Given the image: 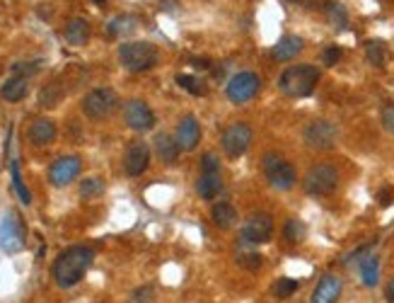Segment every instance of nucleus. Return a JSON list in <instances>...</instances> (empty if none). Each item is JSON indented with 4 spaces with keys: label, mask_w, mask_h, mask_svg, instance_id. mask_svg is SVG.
<instances>
[{
    "label": "nucleus",
    "mask_w": 394,
    "mask_h": 303,
    "mask_svg": "<svg viewBox=\"0 0 394 303\" xmlns=\"http://www.w3.org/2000/svg\"><path fill=\"white\" fill-rule=\"evenodd\" d=\"M126 19L129 17H116L114 22L109 24V34H124V32H129V29H133V22L126 24Z\"/></svg>",
    "instance_id": "nucleus-37"
},
{
    "label": "nucleus",
    "mask_w": 394,
    "mask_h": 303,
    "mask_svg": "<svg viewBox=\"0 0 394 303\" xmlns=\"http://www.w3.org/2000/svg\"><path fill=\"white\" fill-rule=\"evenodd\" d=\"M382 126H385V131L394 134V105H387L382 110Z\"/></svg>",
    "instance_id": "nucleus-38"
},
{
    "label": "nucleus",
    "mask_w": 394,
    "mask_h": 303,
    "mask_svg": "<svg viewBox=\"0 0 394 303\" xmlns=\"http://www.w3.org/2000/svg\"><path fill=\"white\" fill-rule=\"evenodd\" d=\"M92 260H95V250L85 245H73L68 250H63L56 257L51 267L53 282H56L61 289H71V286L80 284L85 272L90 270Z\"/></svg>",
    "instance_id": "nucleus-1"
},
{
    "label": "nucleus",
    "mask_w": 394,
    "mask_h": 303,
    "mask_svg": "<svg viewBox=\"0 0 394 303\" xmlns=\"http://www.w3.org/2000/svg\"><path fill=\"white\" fill-rule=\"evenodd\" d=\"M152 301V286H141L131 294L129 303H150Z\"/></svg>",
    "instance_id": "nucleus-36"
},
{
    "label": "nucleus",
    "mask_w": 394,
    "mask_h": 303,
    "mask_svg": "<svg viewBox=\"0 0 394 303\" xmlns=\"http://www.w3.org/2000/svg\"><path fill=\"white\" fill-rule=\"evenodd\" d=\"M235 262H238L242 270H247V272H257L259 267H262V255H259L254 248H249V243L247 245H238L235 248Z\"/></svg>",
    "instance_id": "nucleus-24"
},
{
    "label": "nucleus",
    "mask_w": 394,
    "mask_h": 303,
    "mask_svg": "<svg viewBox=\"0 0 394 303\" xmlns=\"http://www.w3.org/2000/svg\"><path fill=\"white\" fill-rule=\"evenodd\" d=\"M319 78H322V73H319L317 66L300 63V66H290L280 73L278 87L285 97H290V100H303V97L312 95Z\"/></svg>",
    "instance_id": "nucleus-2"
},
{
    "label": "nucleus",
    "mask_w": 394,
    "mask_h": 303,
    "mask_svg": "<svg viewBox=\"0 0 394 303\" xmlns=\"http://www.w3.org/2000/svg\"><path fill=\"white\" fill-rule=\"evenodd\" d=\"M201 173H220V160L215 153H206L201 158Z\"/></svg>",
    "instance_id": "nucleus-34"
},
{
    "label": "nucleus",
    "mask_w": 394,
    "mask_h": 303,
    "mask_svg": "<svg viewBox=\"0 0 394 303\" xmlns=\"http://www.w3.org/2000/svg\"><path fill=\"white\" fill-rule=\"evenodd\" d=\"M80 170H82V163L78 155H61V158L48 168V182H51L53 187H66L73 180H78Z\"/></svg>",
    "instance_id": "nucleus-12"
},
{
    "label": "nucleus",
    "mask_w": 394,
    "mask_h": 303,
    "mask_svg": "<svg viewBox=\"0 0 394 303\" xmlns=\"http://www.w3.org/2000/svg\"><path fill=\"white\" fill-rule=\"evenodd\" d=\"M341 56H343V51L339 46H329V49H324V51H322L324 66H337V63L341 61Z\"/></svg>",
    "instance_id": "nucleus-35"
},
{
    "label": "nucleus",
    "mask_w": 394,
    "mask_h": 303,
    "mask_svg": "<svg viewBox=\"0 0 394 303\" xmlns=\"http://www.w3.org/2000/svg\"><path fill=\"white\" fill-rule=\"evenodd\" d=\"M300 51H303V39L288 34V37L278 39V42L274 44L271 58H274V61H290V58H295Z\"/></svg>",
    "instance_id": "nucleus-21"
},
{
    "label": "nucleus",
    "mask_w": 394,
    "mask_h": 303,
    "mask_svg": "<svg viewBox=\"0 0 394 303\" xmlns=\"http://www.w3.org/2000/svg\"><path fill=\"white\" fill-rule=\"evenodd\" d=\"M92 3H97V5H102V3H105V0H92Z\"/></svg>",
    "instance_id": "nucleus-42"
},
{
    "label": "nucleus",
    "mask_w": 394,
    "mask_h": 303,
    "mask_svg": "<svg viewBox=\"0 0 394 303\" xmlns=\"http://www.w3.org/2000/svg\"><path fill=\"white\" fill-rule=\"evenodd\" d=\"M387 56H390V51H387L385 42H380V39H370V42L366 44V58L373 63L375 68H382L387 63Z\"/></svg>",
    "instance_id": "nucleus-26"
},
{
    "label": "nucleus",
    "mask_w": 394,
    "mask_h": 303,
    "mask_svg": "<svg viewBox=\"0 0 394 303\" xmlns=\"http://www.w3.org/2000/svg\"><path fill=\"white\" fill-rule=\"evenodd\" d=\"M271 236H274V218L266 211H254L240 231V241L249 245H264L271 241Z\"/></svg>",
    "instance_id": "nucleus-10"
},
{
    "label": "nucleus",
    "mask_w": 394,
    "mask_h": 303,
    "mask_svg": "<svg viewBox=\"0 0 394 303\" xmlns=\"http://www.w3.org/2000/svg\"><path fill=\"white\" fill-rule=\"evenodd\" d=\"M105 194V180L97 178V175H90L80 182V197L85 202H92V199H100Z\"/></svg>",
    "instance_id": "nucleus-27"
},
{
    "label": "nucleus",
    "mask_w": 394,
    "mask_h": 303,
    "mask_svg": "<svg viewBox=\"0 0 394 303\" xmlns=\"http://www.w3.org/2000/svg\"><path fill=\"white\" fill-rule=\"evenodd\" d=\"M63 95H66V90H63L61 83H58V80L46 83V85L39 90V105H42L44 110H53V107L63 100Z\"/></svg>",
    "instance_id": "nucleus-25"
},
{
    "label": "nucleus",
    "mask_w": 394,
    "mask_h": 303,
    "mask_svg": "<svg viewBox=\"0 0 394 303\" xmlns=\"http://www.w3.org/2000/svg\"><path fill=\"white\" fill-rule=\"evenodd\" d=\"M10 173H12V187L15 192H17L19 202L24 204V207H29L32 204V192L27 189V184L22 182V173H19V163L12 158V163H10Z\"/></svg>",
    "instance_id": "nucleus-29"
},
{
    "label": "nucleus",
    "mask_w": 394,
    "mask_h": 303,
    "mask_svg": "<svg viewBox=\"0 0 394 303\" xmlns=\"http://www.w3.org/2000/svg\"><path fill=\"white\" fill-rule=\"evenodd\" d=\"M377 202H380V204H390L392 202V189H382L380 197H377Z\"/></svg>",
    "instance_id": "nucleus-40"
},
{
    "label": "nucleus",
    "mask_w": 394,
    "mask_h": 303,
    "mask_svg": "<svg viewBox=\"0 0 394 303\" xmlns=\"http://www.w3.org/2000/svg\"><path fill=\"white\" fill-rule=\"evenodd\" d=\"M56 124H53L51 119H46V116H42V119H34L32 124H29L27 129V139L32 146H39V148H44V146L53 144L56 141Z\"/></svg>",
    "instance_id": "nucleus-16"
},
{
    "label": "nucleus",
    "mask_w": 394,
    "mask_h": 303,
    "mask_svg": "<svg viewBox=\"0 0 394 303\" xmlns=\"http://www.w3.org/2000/svg\"><path fill=\"white\" fill-rule=\"evenodd\" d=\"M155 153H157V158H160L165 165H174L177 160H179L181 148H179V144H177L174 136L157 134L155 136Z\"/></svg>",
    "instance_id": "nucleus-20"
},
{
    "label": "nucleus",
    "mask_w": 394,
    "mask_h": 303,
    "mask_svg": "<svg viewBox=\"0 0 394 303\" xmlns=\"http://www.w3.org/2000/svg\"><path fill=\"white\" fill-rule=\"evenodd\" d=\"M174 139L179 144L181 150H194L196 146L201 144V124L194 114H184L177 124V131H174Z\"/></svg>",
    "instance_id": "nucleus-15"
},
{
    "label": "nucleus",
    "mask_w": 394,
    "mask_h": 303,
    "mask_svg": "<svg viewBox=\"0 0 394 303\" xmlns=\"http://www.w3.org/2000/svg\"><path fill=\"white\" fill-rule=\"evenodd\" d=\"M225 189L220 173H201V178L196 180V194H199L204 202H213L215 197H220Z\"/></svg>",
    "instance_id": "nucleus-18"
},
{
    "label": "nucleus",
    "mask_w": 394,
    "mask_h": 303,
    "mask_svg": "<svg viewBox=\"0 0 394 303\" xmlns=\"http://www.w3.org/2000/svg\"><path fill=\"white\" fill-rule=\"evenodd\" d=\"M160 61V51L150 42H126L119 49V63L131 73L150 71Z\"/></svg>",
    "instance_id": "nucleus-4"
},
{
    "label": "nucleus",
    "mask_w": 394,
    "mask_h": 303,
    "mask_svg": "<svg viewBox=\"0 0 394 303\" xmlns=\"http://www.w3.org/2000/svg\"><path fill=\"white\" fill-rule=\"evenodd\" d=\"M24 243H27V238H24L22 221L15 211H8L0 218V250L5 255H17L24 250Z\"/></svg>",
    "instance_id": "nucleus-8"
},
{
    "label": "nucleus",
    "mask_w": 394,
    "mask_h": 303,
    "mask_svg": "<svg viewBox=\"0 0 394 303\" xmlns=\"http://www.w3.org/2000/svg\"><path fill=\"white\" fill-rule=\"evenodd\" d=\"M116 102L119 97L111 87H95L82 97V114L92 121H102L116 110Z\"/></svg>",
    "instance_id": "nucleus-6"
},
{
    "label": "nucleus",
    "mask_w": 394,
    "mask_h": 303,
    "mask_svg": "<svg viewBox=\"0 0 394 303\" xmlns=\"http://www.w3.org/2000/svg\"><path fill=\"white\" fill-rule=\"evenodd\" d=\"M177 85L184 87L186 92H191V95H196V97H201L206 92V85L201 83V78L186 76V73H179V76H177Z\"/></svg>",
    "instance_id": "nucleus-31"
},
{
    "label": "nucleus",
    "mask_w": 394,
    "mask_h": 303,
    "mask_svg": "<svg viewBox=\"0 0 394 303\" xmlns=\"http://www.w3.org/2000/svg\"><path fill=\"white\" fill-rule=\"evenodd\" d=\"M339 187V170L329 163H317L307 170L303 180V189L310 197H329Z\"/></svg>",
    "instance_id": "nucleus-5"
},
{
    "label": "nucleus",
    "mask_w": 394,
    "mask_h": 303,
    "mask_svg": "<svg viewBox=\"0 0 394 303\" xmlns=\"http://www.w3.org/2000/svg\"><path fill=\"white\" fill-rule=\"evenodd\" d=\"M87 39H90V24L82 17L71 19L66 27V42L71 44V46H82Z\"/></svg>",
    "instance_id": "nucleus-23"
},
{
    "label": "nucleus",
    "mask_w": 394,
    "mask_h": 303,
    "mask_svg": "<svg viewBox=\"0 0 394 303\" xmlns=\"http://www.w3.org/2000/svg\"><path fill=\"white\" fill-rule=\"evenodd\" d=\"M361 279L363 284L375 286L377 279H380V260L375 255H368L366 260L361 262Z\"/></svg>",
    "instance_id": "nucleus-28"
},
{
    "label": "nucleus",
    "mask_w": 394,
    "mask_h": 303,
    "mask_svg": "<svg viewBox=\"0 0 394 303\" xmlns=\"http://www.w3.org/2000/svg\"><path fill=\"white\" fill-rule=\"evenodd\" d=\"M150 165V148L143 141H136L126 148L124 153V170L129 178H141Z\"/></svg>",
    "instance_id": "nucleus-14"
},
{
    "label": "nucleus",
    "mask_w": 394,
    "mask_h": 303,
    "mask_svg": "<svg viewBox=\"0 0 394 303\" xmlns=\"http://www.w3.org/2000/svg\"><path fill=\"white\" fill-rule=\"evenodd\" d=\"M339 296H341V279L334 275H324L314 286L310 303H337Z\"/></svg>",
    "instance_id": "nucleus-17"
},
{
    "label": "nucleus",
    "mask_w": 394,
    "mask_h": 303,
    "mask_svg": "<svg viewBox=\"0 0 394 303\" xmlns=\"http://www.w3.org/2000/svg\"><path fill=\"white\" fill-rule=\"evenodd\" d=\"M385 299L390 301V303H394V279L390 282V284H387V289H385Z\"/></svg>",
    "instance_id": "nucleus-41"
},
{
    "label": "nucleus",
    "mask_w": 394,
    "mask_h": 303,
    "mask_svg": "<svg viewBox=\"0 0 394 303\" xmlns=\"http://www.w3.org/2000/svg\"><path fill=\"white\" fill-rule=\"evenodd\" d=\"M211 218H213V223L220 231H228V228H233L238 223V209L228 202H218L211 209Z\"/></svg>",
    "instance_id": "nucleus-22"
},
{
    "label": "nucleus",
    "mask_w": 394,
    "mask_h": 303,
    "mask_svg": "<svg viewBox=\"0 0 394 303\" xmlns=\"http://www.w3.org/2000/svg\"><path fill=\"white\" fill-rule=\"evenodd\" d=\"M259 87H262V80L254 71H242L238 76H233L228 80V87H225V97H228L233 105H247L257 97Z\"/></svg>",
    "instance_id": "nucleus-7"
},
{
    "label": "nucleus",
    "mask_w": 394,
    "mask_h": 303,
    "mask_svg": "<svg viewBox=\"0 0 394 303\" xmlns=\"http://www.w3.org/2000/svg\"><path fill=\"white\" fill-rule=\"evenodd\" d=\"M262 173L266 178V182L271 184L278 192H288V189L295 187L298 182V173H295L293 163L283 158V153H276V150H269L262 158Z\"/></svg>",
    "instance_id": "nucleus-3"
},
{
    "label": "nucleus",
    "mask_w": 394,
    "mask_h": 303,
    "mask_svg": "<svg viewBox=\"0 0 394 303\" xmlns=\"http://www.w3.org/2000/svg\"><path fill=\"white\" fill-rule=\"evenodd\" d=\"M305 233H307V228H305L303 221H298V218H290V221H285L283 226V238L288 243H293V245H298V243L305 241Z\"/></svg>",
    "instance_id": "nucleus-30"
},
{
    "label": "nucleus",
    "mask_w": 394,
    "mask_h": 303,
    "mask_svg": "<svg viewBox=\"0 0 394 303\" xmlns=\"http://www.w3.org/2000/svg\"><path fill=\"white\" fill-rule=\"evenodd\" d=\"M327 17L332 19V24L337 29H343L348 24V12L339 3H329L327 5Z\"/></svg>",
    "instance_id": "nucleus-33"
},
{
    "label": "nucleus",
    "mask_w": 394,
    "mask_h": 303,
    "mask_svg": "<svg viewBox=\"0 0 394 303\" xmlns=\"http://www.w3.org/2000/svg\"><path fill=\"white\" fill-rule=\"evenodd\" d=\"M124 121L133 131H150L155 126V112L143 100H129L124 107Z\"/></svg>",
    "instance_id": "nucleus-13"
},
{
    "label": "nucleus",
    "mask_w": 394,
    "mask_h": 303,
    "mask_svg": "<svg viewBox=\"0 0 394 303\" xmlns=\"http://www.w3.org/2000/svg\"><path fill=\"white\" fill-rule=\"evenodd\" d=\"M271 291H274L276 299H290V296L298 291V282H295V279H285V277H283V279L274 282Z\"/></svg>",
    "instance_id": "nucleus-32"
},
{
    "label": "nucleus",
    "mask_w": 394,
    "mask_h": 303,
    "mask_svg": "<svg viewBox=\"0 0 394 303\" xmlns=\"http://www.w3.org/2000/svg\"><path fill=\"white\" fill-rule=\"evenodd\" d=\"M27 92H29V76H19V73H15L12 78H8V80L3 83V87H0V97H3L5 102L24 100Z\"/></svg>",
    "instance_id": "nucleus-19"
},
{
    "label": "nucleus",
    "mask_w": 394,
    "mask_h": 303,
    "mask_svg": "<svg viewBox=\"0 0 394 303\" xmlns=\"http://www.w3.org/2000/svg\"><path fill=\"white\" fill-rule=\"evenodd\" d=\"M303 139H305V144L312 146V148L329 150V148H334V146H337L339 129L327 119H314V121H310V124L305 126Z\"/></svg>",
    "instance_id": "nucleus-11"
},
{
    "label": "nucleus",
    "mask_w": 394,
    "mask_h": 303,
    "mask_svg": "<svg viewBox=\"0 0 394 303\" xmlns=\"http://www.w3.org/2000/svg\"><path fill=\"white\" fill-rule=\"evenodd\" d=\"M191 66L199 68V71H206V68H211V61H208V58H204V56H194V58H191Z\"/></svg>",
    "instance_id": "nucleus-39"
},
{
    "label": "nucleus",
    "mask_w": 394,
    "mask_h": 303,
    "mask_svg": "<svg viewBox=\"0 0 394 303\" xmlns=\"http://www.w3.org/2000/svg\"><path fill=\"white\" fill-rule=\"evenodd\" d=\"M252 126L249 124H242V121H238V124H230L228 129L223 131V139H220V146H223L225 155L233 160L242 158L244 153L249 150V146H252Z\"/></svg>",
    "instance_id": "nucleus-9"
}]
</instances>
